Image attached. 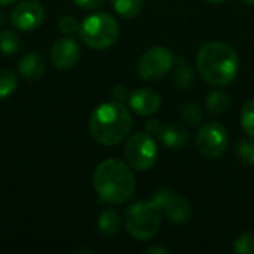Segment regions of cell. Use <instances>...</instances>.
<instances>
[{
    "label": "cell",
    "instance_id": "6da1fadb",
    "mask_svg": "<svg viewBox=\"0 0 254 254\" xmlns=\"http://www.w3.org/2000/svg\"><path fill=\"white\" fill-rule=\"evenodd\" d=\"M196 67L210 85L226 86L238 74L240 60L232 46L223 42L205 43L196 57Z\"/></svg>",
    "mask_w": 254,
    "mask_h": 254
},
{
    "label": "cell",
    "instance_id": "7a4b0ae2",
    "mask_svg": "<svg viewBox=\"0 0 254 254\" xmlns=\"http://www.w3.org/2000/svg\"><path fill=\"white\" fill-rule=\"evenodd\" d=\"M94 188L98 196L109 204L128 201L135 190V177L129 165L110 158L103 161L94 173Z\"/></svg>",
    "mask_w": 254,
    "mask_h": 254
},
{
    "label": "cell",
    "instance_id": "3957f363",
    "mask_svg": "<svg viewBox=\"0 0 254 254\" xmlns=\"http://www.w3.org/2000/svg\"><path fill=\"white\" fill-rule=\"evenodd\" d=\"M132 128V116L122 103H104L89 118V131L95 141L103 146L119 144Z\"/></svg>",
    "mask_w": 254,
    "mask_h": 254
},
{
    "label": "cell",
    "instance_id": "277c9868",
    "mask_svg": "<svg viewBox=\"0 0 254 254\" xmlns=\"http://www.w3.org/2000/svg\"><path fill=\"white\" fill-rule=\"evenodd\" d=\"M161 210L153 201H138L125 213V228L138 241H149L161 229Z\"/></svg>",
    "mask_w": 254,
    "mask_h": 254
},
{
    "label": "cell",
    "instance_id": "5b68a950",
    "mask_svg": "<svg viewBox=\"0 0 254 254\" xmlns=\"http://www.w3.org/2000/svg\"><path fill=\"white\" fill-rule=\"evenodd\" d=\"M79 33L86 46L92 49H106L118 40L119 24L112 15L97 12L82 21Z\"/></svg>",
    "mask_w": 254,
    "mask_h": 254
},
{
    "label": "cell",
    "instance_id": "8992f818",
    "mask_svg": "<svg viewBox=\"0 0 254 254\" xmlns=\"http://www.w3.org/2000/svg\"><path fill=\"white\" fill-rule=\"evenodd\" d=\"M124 155L131 168L137 171H147L156 165L158 146L150 134L137 132L128 138Z\"/></svg>",
    "mask_w": 254,
    "mask_h": 254
},
{
    "label": "cell",
    "instance_id": "52a82bcc",
    "mask_svg": "<svg viewBox=\"0 0 254 254\" xmlns=\"http://www.w3.org/2000/svg\"><path fill=\"white\" fill-rule=\"evenodd\" d=\"M176 64L174 54L165 46H155L146 51L138 61V74L144 80L162 79Z\"/></svg>",
    "mask_w": 254,
    "mask_h": 254
},
{
    "label": "cell",
    "instance_id": "ba28073f",
    "mask_svg": "<svg viewBox=\"0 0 254 254\" xmlns=\"http://www.w3.org/2000/svg\"><path fill=\"white\" fill-rule=\"evenodd\" d=\"M229 144V134L226 128L216 121L204 124L198 134H196V147L198 150L210 158V159H217L220 158Z\"/></svg>",
    "mask_w": 254,
    "mask_h": 254
},
{
    "label": "cell",
    "instance_id": "9c48e42d",
    "mask_svg": "<svg viewBox=\"0 0 254 254\" xmlns=\"http://www.w3.org/2000/svg\"><path fill=\"white\" fill-rule=\"evenodd\" d=\"M152 201L168 217V220L174 223L183 225L192 219V214H193L192 205L183 195H179L170 189L161 188L153 192Z\"/></svg>",
    "mask_w": 254,
    "mask_h": 254
},
{
    "label": "cell",
    "instance_id": "30bf717a",
    "mask_svg": "<svg viewBox=\"0 0 254 254\" xmlns=\"http://www.w3.org/2000/svg\"><path fill=\"white\" fill-rule=\"evenodd\" d=\"M43 16L45 10L37 0H22L13 7L10 22L18 30L33 31L43 22Z\"/></svg>",
    "mask_w": 254,
    "mask_h": 254
},
{
    "label": "cell",
    "instance_id": "8fae6325",
    "mask_svg": "<svg viewBox=\"0 0 254 254\" xmlns=\"http://www.w3.org/2000/svg\"><path fill=\"white\" fill-rule=\"evenodd\" d=\"M79 57H80L79 45L70 37L58 39L51 49V61L60 70H67L74 67L79 61Z\"/></svg>",
    "mask_w": 254,
    "mask_h": 254
},
{
    "label": "cell",
    "instance_id": "7c38bea8",
    "mask_svg": "<svg viewBox=\"0 0 254 254\" xmlns=\"http://www.w3.org/2000/svg\"><path fill=\"white\" fill-rule=\"evenodd\" d=\"M128 103H129L131 110L140 116L155 115L162 104L161 95L156 91L149 89V88H140L134 91L132 94H129Z\"/></svg>",
    "mask_w": 254,
    "mask_h": 254
},
{
    "label": "cell",
    "instance_id": "4fadbf2b",
    "mask_svg": "<svg viewBox=\"0 0 254 254\" xmlns=\"http://www.w3.org/2000/svg\"><path fill=\"white\" fill-rule=\"evenodd\" d=\"M19 73L27 80H37L43 76L46 64L40 54L37 52H28L19 60Z\"/></svg>",
    "mask_w": 254,
    "mask_h": 254
},
{
    "label": "cell",
    "instance_id": "5bb4252c",
    "mask_svg": "<svg viewBox=\"0 0 254 254\" xmlns=\"http://www.w3.org/2000/svg\"><path fill=\"white\" fill-rule=\"evenodd\" d=\"M159 138L164 143V146L170 149H182L188 144L189 135L183 125L177 122H170L167 125H162Z\"/></svg>",
    "mask_w": 254,
    "mask_h": 254
},
{
    "label": "cell",
    "instance_id": "9a60e30c",
    "mask_svg": "<svg viewBox=\"0 0 254 254\" xmlns=\"http://www.w3.org/2000/svg\"><path fill=\"white\" fill-rule=\"evenodd\" d=\"M229 106H231V98L222 89L211 91L205 98V107L211 115H223L229 109Z\"/></svg>",
    "mask_w": 254,
    "mask_h": 254
},
{
    "label": "cell",
    "instance_id": "2e32d148",
    "mask_svg": "<svg viewBox=\"0 0 254 254\" xmlns=\"http://www.w3.org/2000/svg\"><path fill=\"white\" fill-rule=\"evenodd\" d=\"M98 231L104 237H115L121 229V219L116 211L104 210L98 217Z\"/></svg>",
    "mask_w": 254,
    "mask_h": 254
},
{
    "label": "cell",
    "instance_id": "e0dca14e",
    "mask_svg": "<svg viewBox=\"0 0 254 254\" xmlns=\"http://www.w3.org/2000/svg\"><path fill=\"white\" fill-rule=\"evenodd\" d=\"M174 82L180 89H190L195 83V73L186 64L185 60L177 58V70L174 73Z\"/></svg>",
    "mask_w": 254,
    "mask_h": 254
},
{
    "label": "cell",
    "instance_id": "ac0fdd59",
    "mask_svg": "<svg viewBox=\"0 0 254 254\" xmlns=\"http://www.w3.org/2000/svg\"><path fill=\"white\" fill-rule=\"evenodd\" d=\"M113 9L122 18H135L143 9V0H112Z\"/></svg>",
    "mask_w": 254,
    "mask_h": 254
},
{
    "label": "cell",
    "instance_id": "d6986e66",
    "mask_svg": "<svg viewBox=\"0 0 254 254\" xmlns=\"http://www.w3.org/2000/svg\"><path fill=\"white\" fill-rule=\"evenodd\" d=\"M19 49V37L12 28H3L0 31V51L4 55H13Z\"/></svg>",
    "mask_w": 254,
    "mask_h": 254
},
{
    "label": "cell",
    "instance_id": "ffe728a7",
    "mask_svg": "<svg viewBox=\"0 0 254 254\" xmlns=\"http://www.w3.org/2000/svg\"><path fill=\"white\" fill-rule=\"evenodd\" d=\"M18 86V77L12 70L1 68L0 70V100L9 97L15 92Z\"/></svg>",
    "mask_w": 254,
    "mask_h": 254
},
{
    "label": "cell",
    "instance_id": "44dd1931",
    "mask_svg": "<svg viewBox=\"0 0 254 254\" xmlns=\"http://www.w3.org/2000/svg\"><path fill=\"white\" fill-rule=\"evenodd\" d=\"M180 112H182L183 121L188 125H190V127L199 125L202 122V119H204V113H202L201 107L198 104H195V103H186V104H183L182 109H180Z\"/></svg>",
    "mask_w": 254,
    "mask_h": 254
},
{
    "label": "cell",
    "instance_id": "7402d4cb",
    "mask_svg": "<svg viewBox=\"0 0 254 254\" xmlns=\"http://www.w3.org/2000/svg\"><path fill=\"white\" fill-rule=\"evenodd\" d=\"M241 125L246 131L247 135H250L254 138V98L249 100L244 107H243V113H241Z\"/></svg>",
    "mask_w": 254,
    "mask_h": 254
},
{
    "label": "cell",
    "instance_id": "603a6c76",
    "mask_svg": "<svg viewBox=\"0 0 254 254\" xmlns=\"http://www.w3.org/2000/svg\"><path fill=\"white\" fill-rule=\"evenodd\" d=\"M234 252L237 254H254V234L244 232L238 237L234 244Z\"/></svg>",
    "mask_w": 254,
    "mask_h": 254
},
{
    "label": "cell",
    "instance_id": "cb8c5ba5",
    "mask_svg": "<svg viewBox=\"0 0 254 254\" xmlns=\"http://www.w3.org/2000/svg\"><path fill=\"white\" fill-rule=\"evenodd\" d=\"M237 155L241 161H244L250 165H254V138L241 141L237 147Z\"/></svg>",
    "mask_w": 254,
    "mask_h": 254
},
{
    "label": "cell",
    "instance_id": "d4e9b609",
    "mask_svg": "<svg viewBox=\"0 0 254 254\" xmlns=\"http://www.w3.org/2000/svg\"><path fill=\"white\" fill-rule=\"evenodd\" d=\"M58 28L64 33V34H74L79 31L80 25L77 22L76 18L70 16V15H64L60 21H58Z\"/></svg>",
    "mask_w": 254,
    "mask_h": 254
},
{
    "label": "cell",
    "instance_id": "484cf974",
    "mask_svg": "<svg viewBox=\"0 0 254 254\" xmlns=\"http://www.w3.org/2000/svg\"><path fill=\"white\" fill-rule=\"evenodd\" d=\"M112 98L116 103H124L125 100H128L129 98V92H128L127 86L125 85H116L112 89Z\"/></svg>",
    "mask_w": 254,
    "mask_h": 254
},
{
    "label": "cell",
    "instance_id": "4316f807",
    "mask_svg": "<svg viewBox=\"0 0 254 254\" xmlns=\"http://www.w3.org/2000/svg\"><path fill=\"white\" fill-rule=\"evenodd\" d=\"M161 129H162V124L156 119H150L144 124V131L150 134L152 137H159Z\"/></svg>",
    "mask_w": 254,
    "mask_h": 254
},
{
    "label": "cell",
    "instance_id": "83f0119b",
    "mask_svg": "<svg viewBox=\"0 0 254 254\" xmlns=\"http://www.w3.org/2000/svg\"><path fill=\"white\" fill-rule=\"evenodd\" d=\"M106 0H74V3L82 9H95L100 7Z\"/></svg>",
    "mask_w": 254,
    "mask_h": 254
},
{
    "label": "cell",
    "instance_id": "f1b7e54d",
    "mask_svg": "<svg viewBox=\"0 0 254 254\" xmlns=\"http://www.w3.org/2000/svg\"><path fill=\"white\" fill-rule=\"evenodd\" d=\"M146 254H168L170 250L168 249H164V247H159V246H155V247H150V249H146L144 250Z\"/></svg>",
    "mask_w": 254,
    "mask_h": 254
},
{
    "label": "cell",
    "instance_id": "f546056e",
    "mask_svg": "<svg viewBox=\"0 0 254 254\" xmlns=\"http://www.w3.org/2000/svg\"><path fill=\"white\" fill-rule=\"evenodd\" d=\"M18 0H0V6H7V4H13Z\"/></svg>",
    "mask_w": 254,
    "mask_h": 254
},
{
    "label": "cell",
    "instance_id": "4dcf8cb0",
    "mask_svg": "<svg viewBox=\"0 0 254 254\" xmlns=\"http://www.w3.org/2000/svg\"><path fill=\"white\" fill-rule=\"evenodd\" d=\"M205 1H208L211 4H220V3H225L226 0H205Z\"/></svg>",
    "mask_w": 254,
    "mask_h": 254
},
{
    "label": "cell",
    "instance_id": "1f68e13d",
    "mask_svg": "<svg viewBox=\"0 0 254 254\" xmlns=\"http://www.w3.org/2000/svg\"><path fill=\"white\" fill-rule=\"evenodd\" d=\"M241 1H244L246 4H254V0H241Z\"/></svg>",
    "mask_w": 254,
    "mask_h": 254
},
{
    "label": "cell",
    "instance_id": "d6a6232c",
    "mask_svg": "<svg viewBox=\"0 0 254 254\" xmlns=\"http://www.w3.org/2000/svg\"><path fill=\"white\" fill-rule=\"evenodd\" d=\"M3 21H4V15L0 13V24H3Z\"/></svg>",
    "mask_w": 254,
    "mask_h": 254
}]
</instances>
